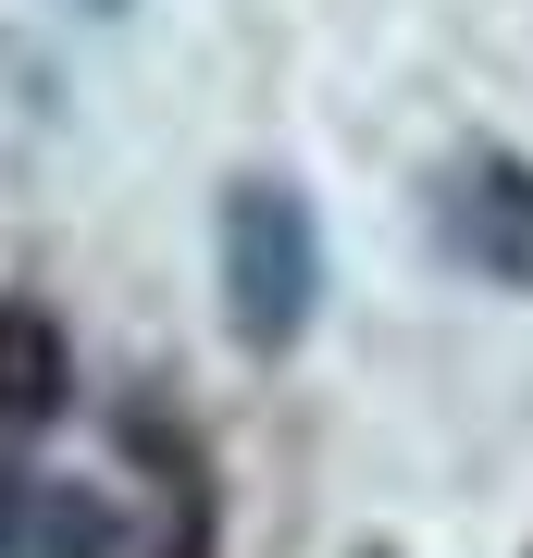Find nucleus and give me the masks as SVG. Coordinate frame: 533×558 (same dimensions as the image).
Masks as SVG:
<instances>
[{"label": "nucleus", "instance_id": "nucleus-3", "mask_svg": "<svg viewBox=\"0 0 533 558\" xmlns=\"http://www.w3.org/2000/svg\"><path fill=\"white\" fill-rule=\"evenodd\" d=\"M75 398V348L38 299H0V435H38V422Z\"/></svg>", "mask_w": 533, "mask_h": 558}, {"label": "nucleus", "instance_id": "nucleus-4", "mask_svg": "<svg viewBox=\"0 0 533 558\" xmlns=\"http://www.w3.org/2000/svg\"><path fill=\"white\" fill-rule=\"evenodd\" d=\"M447 236L484 248L496 274H521L533 260V186L509 174V161H472V199H447Z\"/></svg>", "mask_w": 533, "mask_h": 558}, {"label": "nucleus", "instance_id": "nucleus-2", "mask_svg": "<svg viewBox=\"0 0 533 558\" xmlns=\"http://www.w3.org/2000/svg\"><path fill=\"white\" fill-rule=\"evenodd\" d=\"M0 558H124V521H112V497H87V484L0 472Z\"/></svg>", "mask_w": 533, "mask_h": 558}, {"label": "nucleus", "instance_id": "nucleus-1", "mask_svg": "<svg viewBox=\"0 0 533 558\" xmlns=\"http://www.w3.org/2000/svg\"><path fill=\"white\" fill-rule=\"evenodd\" d=\"M211 260H223V323H237V348H298V323L323 299V236H311V211H298V186H274V174L223 186Z\"/></svg>", "mask_w": 533, "mask_h": 558}]
</instances>
